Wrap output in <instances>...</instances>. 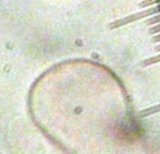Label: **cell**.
Wrapping results in <instances>:
<instances>
[{
    "mask_svg": "<svg viewBox=\"0 0 160 154\" xmlns=\"http://www.w3.org/2000/svg\"><path fill=\"white\" fill-rule=\"evenodd\" d=\"M160 13V4L158 5H154V6H151V7H147L144 11L142 12H138V13H135V15H130V16L125 17L124 19H122L118 24L116 25H120V24H127V23H130V22H135L137 19H141V18H146V17H152L154 15H158Z\"/></svg>",
    "mask_w": 160,
    "mask_h": 154,
    "instance_id": "6da1fadb",
    "label": "cell"
},
{
    "mask_svg": "<svg viewBox=\"0 0 160 154\" xmlns=\"http://www.w3.org/2000/svg\"><path fill=\"white\" fill-rule=\"evenodd\" d=\"M160 4V0H141L140 2V7L141 8H147L154 6V5H158Z\"/></svg>",
    "mask_w": 160,
    "mask_h": 154,
    "instance_id": "7a4b0ae2",
    "label": "cell"
},
{
    "mask_svg": "<svg viewBox=\"0 0 160 154\" xmlns=\"http://www.w3.org/2000/svg\"><path fill=\"white\" fill-rule=\"evenodd\" d=\"M146 23H147V25H151V27L160 23V13L154 15V16H152V17H148L147 21H146Z\"/></svg>",
    "mask_w": 160,
    "mask_h": 154,
    "instance_id": "3957f363",
    "label": "cell"
},
{
    "mask_svg": "<svg viewBox=\"0 0 160 154\" xmlns=\"http://www.w3.org/2000/svg\"><path fill=\"white\" fill-rule=\"evenodd\" d=\"M159 62H160V54H158V56H154V57L144 60L143 65L144 66H146V65H152V64H155V63H159Z\"/></svg>",
    "mask_w": 160,
    "mask_h": 154,
    "instance_id": "277c9868",
    "label": "cell"
},
{
    "mask_svg": "<svg viewBox=\"0 0 160 154\" xmlns=\"http://www.w3.org/2000/svg\"><path fill=\"white\" fill-rule=\"evenodd\" d=\"M149 32L153 34V35H155V34H159L160 32V23L155 25H152L151 28H149Z\"/></svg>",
    "mask_w": 160,
    "mask_h": 154,
    "instance_id": "5b68a950",
    "label": "cell"
},
{
    "mask_svg": "<svg viewBox=\"0 0 160 154\" xmlns=\"http://www.w3.org/2000/svg\"><path fill=\"white\" fill-rule=\"evenodd\" d=\"M153 42H155V43L160 42V32L159 34H155V35L153 36Z\"/></svg>",
    "mask_w": 160,
    "mask_h": 154,
    "instance_id": "8992f818",
    "label": "cell"
},
{
    "mask_svg": "<svg viewBox=\"0 0 160 154\" xmlns=\"http://www.w3.org/2000/svg\"><path fill=\"white\" fill-rule=\"evenodd\" d=\"M155 49H157V52H160V43H159V45H157V46H155Z\"/></svg>",
    "mask_w": 160,
    "mask_h": 154,
    "instance_id": "52a82bcc",
    "label": "cell"
}]
</instances>
